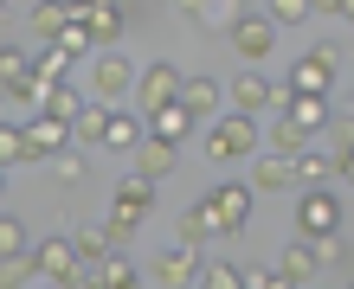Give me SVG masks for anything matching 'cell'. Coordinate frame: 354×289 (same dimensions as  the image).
<instances>
[{
    "label": "cell",
    "instance_id": "7",
    "mask_svg": "<svg viewBox=\"0 0 354 289\" xmlns=\"http://www.w3.org/2000/svg\"><path fill=\"white\" fill-rule=\"evenodd\" d=\"M225 32H232V52L245 58V71H258L264 58H270V46H277V26H270L264 13H232Z\"/></svg>",
    "mask_w": 354,
    "mask_h": 289
},
{
    "label": "cell",
    "instance_id": "16",
    "mask_svg": "<svg viewBox=\"0 0 354 289\" xmlns=\"http://www.w3.org/2000/svg\"><path fill=\"white\" fill-rule=\"evenodd\" d=\"M142 129H149V141H161V148H180V141L194 135V116H187L180 103H174V110H161V116H149V122H142Z\"/></svg>",
    "mask_w": 354,
    "mask_h": 289
},
{
    "label": "cell",
    "instance_id": "46",
    "mask_svg": "<svg viewBox=\"0 0 354 289\" xmlns=\"http://www.w3.org/2000/svg\"><path fill=\"white\" fill-rule=\"evenodd\" d=\"M348 129H354V122H348Z\"/></svg>",
    "mask_w": 354,
    "mask_h": 289
},
{
    "label": "cell",
    "instance_id": "11",
    "mask_svg": "<svg viewBox=\"0 0 354 289\" xmlns=\"http://www.w3.org/2000/svg\"><path fill=\"white\" fill-rule=\"evenodd\" d=\"M19 129H26V161H58V155H71V129H65V122L26 116Z\"/></svg>",
    "mask_w": 354,
    "mask_h": 289
},
{
    "label": "cell",
    "instance_id": "6",
    "mask_svg": "<svg viewBox=\"0 0 354 289\" xmlns=\"http://www.w3.org/2000/svg\"><path fill=\"white\" fill-rule=\"evenodd\" d=\"M32 270L46 277L52 289H77V283H84V263H77V244L71 238H46L32 251Z\"/></svg>",
    "mask_w": 354,
    "mask_h": 289
},
{
    "label": "cell",
    "instance_id": "24",
    "mask_svg": "<svg viewBox=\"0 0 354 289\" xmlns=\"http://www.w3.org/2000/svg\"><path fill=\"white\" fill-rule=\"evenodd\" d=\"M277 277H283V283H297V289H309V277H316V251H309V244H283Z\"/></svg>",
    "mask_w": 354,
    "mask_h": 289
},
{
    "label": "cell",
    "instance_id": "8",
    "mask_svg": "<svg viewBox=\"0 0 354 289\" xmlns=\"http://www.w3.org/2000/svg\"><path fill=\"white\" fill-rule=\"evenodd\" d=\"M129 90H136V65H129V58H116V52H97V65H91V97L103 103V110H116Z\"/></svg>",
    "mask_w": 354,
    "mask_h": 289
},
{
    "label": "cell",
    "instance_id": "5",
    "mask_svg": "<svg viewBox=\"0 0 354 289\" xmlns=\"http://www.w3.org/2000/svg\"><path fill=\"white\" fill-rule=\"evenodd\" d=\"M206 155H213V161H245V155H258V122H252V116H219L213 129H206Z\"/></svg>",
    "mask_w": 354,
    "mask_h": 289
},
{
    "label": "cell",
    "instance_id": "31",
    "mask_svg": "<svg viewBox=\"0 0 354 289\" xmlns=\"http://www.w3.org/2000/svg\"><path fill=\"white\" fill-rule=\"evenodd\" d=\"M200 289H245V263H232V257H219V263H200Z\"/></svg>",
    "mask_w": 354,
    "mask_h": 289
},
{
    "label": "cell",
    "instance_id": "43",
    "mask_svg": "<svg viewBox=\"0 0 354 289\" xmlns=\"http://www.w3.org/2000/svg\"><path fill=\"white\" fill-rule=\"evenodd\" d=\"M0 187H7V174H0Z\"/></svg>",
    "mask_w": 354,
    "mask_h": 289
},
{
    "label": "cell",
    "instance_id": "22",
    "mask_svg": "<svg viewBox=\"0 0 354 289\" xmlns=\"http://www.w3.org/2000/svg\"><path fill=\"white\" fill-rule=\"evenodd\" d=\"M283 116L297 122L303 135H316L322 122H328V97H283Z\"/></svg>",
    "mask_w": 354,
    "mask_h": 289
},
{
    "label": "cell",
    "instance_id": "15",
    "mask_svg": "<svg viewBox=\"0 0 354 289\" xmlns=\"http://www.w3.org/2000/svg\"><path fill=\"white\" fill-rule=\"evenodd\" d=\"M245 187H252V199H258V193H290V187H297V168H290V161H277V155H264Z\"/></svg>",
    "mask_w": 354,
    "mask_h": 289
},
{
    "label": "cell",
    "instance_id": "42",
    "mask_svg": "<svg viewBox=\"0 0 354 289\" xmlns=\"http://www.w3.org/2000/svg\"><path fill=\"white\" fill-rule=\"evenodd\" d=\"M0 103H13V97H7V84H0Z\"/></svg>",
    "mask_w": 354,
    "mask_h": 289
},
{
    "label": "cell",
    "instance_id": "3",
    "mask_svg": "<svg viewBox=\"0 0 354 289\" xmlns=\"http://www.w3.org/2000/svg\"><path fill=\"white\" fill-rule=\"evenodd\" d=\"M206 206H213V238H245V225H252V187L245 180H219Z\"/></svg>",
    "mask_w": 354,
    "mask_h": 289
},
{
    "label": "cell",
    "instance_id": "25",
    "mask_svg": "<svg viewBox=\"0 0 354 289\" xmlns=\"http://www.w3.org/2000/svg\"><path fill=\"white\" fill-rule=\"evenodd\" d=\"M39 116H52V122H65V129H71V122L84 116V97H77L71 84H58V90H46V103H39Z\"/></svg>",
    "mask_w": 354,
    "mask_h": 289
},
{
    "label": "cell",
    "instance_id": "32",
    "mask_svg": "<svg viewBox=\"0 0 354 289\" xmlns=\"http://www.w3.org/2000/svg\"><path fill=\"white\" fill-rule=\"evenodd\" d=\"M13 161H26V129H19V122H7V116H0V174H7Z\"/></svg>",
    "mask_w": 354,
    "mask_h": 289
},
{
    "label": "cell",
    "instance_id": "45",
    "mask_svg": "<svg viewBox=\"0 0 354 289\" xmlns=\"http://www.w3.org/2000/svg\"><path fill=\"white\" fill-rule=\"evenodd\" d=\"M348 289H354V277H348Z\"/></svg>",
    "mask_w": 354,
    "mask_h": 289
},
{
    "label": "cell",
    "instance_id": "10",
    "mask_svg": "<svg viewBox=\"0 0 354 289\" xmlns=\"http://www.w3.org/2000/svg\"><path fill=\"white\" fill-rule=\"evenodd\" d=\"M77 19L91 26V46H97V52H116V39L129 32V7H116V0H97V7H77Z\"/></svg>",
    "mask_w": 354,
    "mask_h": 289
},
{
    "label": "cell",
    "instance_id": "39",
    "mask_svg": "<svg viewBox=\"0 0 354 289\" xmlns=\"http://www.w3.org/2000/svg\"><path fill=\"white\" fill-rule=\"evenodd\" d=\"M52 180H65V187H77V180H84V161H77V155H58V161H52Z\"/></svg>",
    "mask_w": 354,
    "mask_h": 289
},
{
    "label": "cell",
    "instance_id": "30",
    "mask_svg": "<svg viewBox=\"0 0 354 289\" xmlns=\"http://www.w3.org/2000/svg\"><path fill=\"white\" fill-rule=\"evenodd\" d=\"M26 19H32V32L46 39V46H52V39L65 32V19H71V7H58V0H46V7H32Z\"/></svg>",
    "mask_w": 354,
    "mask_h": 289
},
{
    "label": "cell",
    "instance_id": "28",
    "mask_svg": "<svg viewBox=\"0 0 354 289\" xmlns=\"http://www.w3.org/2000/svg\"><path fill=\"white\" fill-rule=\"evenodd\" d=\"M270 26H309L316 19V0H270V7H258Z\"/></svg>",
    "mask_w": 354,
    "mask_h": 289
},
{
    "label": "cell",
    "instance_id": "9",
    "mask_svg": "<svg viewBox=\"0 0 354 289\" xmlns=\"http://www.w3.org/2000/svg\"><path fill=\"white\" fill-rule=\"evenodd\" d=\"M264 110H283V90L270 84L264 71H239V77H232V116H252V122H258Z\"/></svg>",
    "mask_w": 354,
    "mask_h": 289
},
{
    "label": "cell",
    "instance_id": "12",
    "mask_svg": "<svg viewBox=\"0 0 354 289\" xmlns=\"http://www.w3.org/2000/svg\"><path fill=\"white\" fill-rule=\"evenodd\" d=\"M149 206H155V180L129 168V174L116 180V206H110V212H122V219H136V225H142V219H149Z\"/></svg>",
    "mask_w": 354,
    "mask_h": 289
},
{
    "label": "cell",
    "instance_id": "19",
    "mask_svg": "<svg viewBox=\"0 0 354 289\" xmlns=\"http://www.w3.org/2000/svg\"><path fill=\"white\" fill-rule=\"evenodd\" d=\"M194 270H200V257L180 251V244H174L168 257H155V283H161V289H187V283H194Z\"/></svg>",
    "mask_w": 354,
    "mask_h": 289
},
{
    "label": "cell",
    "instance_id": "4",
    "mask_svg": "<svg viewBox=\"0 0 354 289\" xmlns=\"http://www.w3.org/2000/svg\"><path fill=\"white\" fill-rule=\"evenodd\" d=\"M180 77L187 71H174V65H142L136 71V103H142V122H149V116H161V110H174V103H180Z\"/></svg>",
    "mask_w": 354,
    "mask_h": 289
},
{
    "label": "cell",
    "instance_id": "18",
    "mask_svg": "<svg viewBox=\"0 0 354 289\" xmlns=\"http://www.w3.org/2000/svg\"><path fill=\"white\" fill-rule=\"evenodd\" d=\"M206 238H213V206H206V199H194V206H187V212H180V251H206Z\"/></svg>",
    "mask_w": 354,
    "mask_h": 289
},
{
    "label": "cell",
    "instance_id": "35",
    "mask_svg": "<svg viewBox=\"0 0 354 289\" xmlns=\"http://www.w3.org/2000/svg\"><path fill=\"white\" fill-rule=\"evenodd\" d=\"M316 251V270H342V263H354V244L348 238H322V244H309Z\"/></svg>",
    "mask_w": 354,
    "mask_h": 289
},
{
    "label": "cell",
    "instance_id": "37",
    "mask_svg": "<svg viewBox=\"0 0 354 289\" xmlns=\"http://www.w3.org/2000/svg\"><path fill=\"white\" fill-rule=\"evenodd\" d=\"M32 71V58L19 52V46H0V84H19V77Z\"/></svg>",
    "mask_w": 354,
    "mask_h": 289
},
{
    "label": "cell",
    "instance_id": "34",
    "mask_svg": "<svg viewBox=\"0 0 354 289\" xmlns=\"http://www.w3.org/2000/svg\"><path fill=\"white\" fill-rule=\"evenodd\" d=\"M290 168H297V187H322V180H328V174H335V161H328V155H316V148H309L303 161H290Z\"/></svg>",
    "mask_w": 354,
    "mask_h": 289
},
{
    "label": "cell",
    "instance_id": "1",
    "mask_svg": "<svg viewBox=\"0 0 354 289\" xmlns=\"http://www.w3.org/2000/svg\"><path fill=\"white\" fill-rule=\"evenodd\" d=\"M322 238H342V199L328 187H303V199H297V244H322Z\"/></svg>",
    "mask_w": 354,
    "mask_h": 289
},
{
    "label": "cell",
    "instance_id": "20",
    "mask_svg": "<svg viewBox=\"0 0 354 289\" xmlns=\"http://www.w3.org/2000/svg\"><path fill=\"white\" fill-rule=\"evenodd\" d=\"M103 135H110V110H103V103H84V116L71 122V141L77 148H103Z\"/></svg>",
    "mask_w": 354,
    "mask_h": 289
},
{
    "label": "cell",
    "instance_id": "41",
    "mask_svg": "<svg viewBox=\"0 0 354 289\" xmlns=\"http://www.w3.org/2000/svg\"><path fill=\"white\" fill-rule=\"evenodd\" d=\"M328 161H335V174H342L348 187H354V148H348V155H328Z\"/></svg>",
    "mask_w": 354,
    "mask_h": 289
},
{
    "label": "cell",
    "instance_id": "2",
    "mask_svg": "<svg viewBox=\"0 0 354 289\" xmlns=\"http://www.w3.org/2000/svg\"><path fill=\"white\" fill-rule=\"evenodd\" d=\"M335 65H342V46H316V52H303L297 65H290L283 97H328V84H335Z\"/></svg>",
    "mask_w": 354,
    "mask_h": 289
},
{
    "label": "cell",
    "instance_id": "14",
    "mask_svg": "<svg viewBox=\"0 0 354 289\" xmlns=\"http://www.w3.org/2000/svg\"><path fill=\"white\" fill-rule=\"evenodd\" d=\"M180 110L194 116V122H200V116H213V110H219V84H213V77H206V71L180 77Z\"/></svg>",
    "mask_w": 354,
    "mask_h": 289
},
{
    "label": "cell",
    "instance_id": "29",
    "mask_svg": "<svg viewBox=\"0 0 354 289\" xmlns=\"http://www.w3.org/2000/svg\"><path fill=\"white\" fill-rule=\"evenodd\" d=\"M71 244H77V263H84V270H97V263L110 257V238H103V225H84Z\"/></svg>",
    "mask_w": 354,
    "mask_h": 289
},
{
    "label": "cell",
    "instance_id": "44",
    "mask_svg": "<svg viewBox=\"0 0 354 289\" xmlns=\"http://www.w3.org/2000/svg\"><path fill=\"white\" fill-rule=\"evenodd\" d=\"M39 289H52V283H39Z\"/></svg>",
    "mask_w": 354,
    "mask_h": 289
},
{
    "label": "cell",
    "instance_id": "21",
    "mask_svg": "<svg viewBox=\"0 0 354 289\" xmlns=\"http://www.w3.org/2000/svg\"><path fill=\"white\" fill-rule=\"evenodd\" d=\"M270 155H277V161H303L309 155V135L290 116H277V122H270Z\"/></svg>",
    "mask_w": 354,
    "mask_h": 289
},
{
    "label": "cell",
    "instance_id": "23",
    "mask_svg": "<svg viewBox=\"0 0 354 289\" xmlns=\"http://www.w3.org/2000/svg\"><path fill=\"white\" fill-rule=\"evenodd\" d=\"M174 161H180V148H161V141H142V148H136V174H149L155 187H161V180L174 174Z\"/></svg>",
    "mask_w": 354,
    "mask_h": 289
},
{
    "label": "cell",
    "instance_id": "27",
    "mask_svg": "<svg viewBox=\"0 0 354 289\" xmlns=\"http://www.w3.org/2000/svg\"><path fill=\"white\" fill-rule=\"evenodd\" d=\"M52 52H65V58H91L97 46H91V26L77 19V7H71V19H65V32L52 39Z\"/></svg>",
    "mask_w": 354,
    "mask_h": 289
},
{
    "label": "cell",
    "instance_id": "13",
    "mask_svg": "<svg viewBox=\"0 0 354 289\" xmlns=\"http://www.w3.org/2000/svg\"><path fill=\"white\" fill-rule=\"evenodd\" d=\"M77 289H142V270H136L122 251H110L97 270H84V283H77Z\"/></svg>",
    "mask_w": 354,
    "mask_h": 289
},
{
    "label": "cell",
    "instance_id": "38",
    "mask_svg": "<svg viewBox=\"0 0 354 289\" xmlns=\"http://www.w3.org/2000/svg\"><path fill=\"white\" fill-rule=\"evenodd\" d=\"M103 238H110V251H122V244L136 238V219H122V212H110V219H103Z\"/></svg>",
    "mask_w": 354,
    "mask_h": 289
},
{
    "label": "cell",
    "instance_id": "26",
    "mask_svg": "<svg viewBox=\"0 0 354 289\" xmlns=\"http://www.w3.org/2000/svg\"><path fill=\"white\" fill-rule=\"evenodd\" d=\"M65 77H71V58H65V52H52V46H46V52L32 58V84H39V90H58Z\"/></svg>",
    "mask_w": 354,
    "mask_h": 289
},
{
    "label": "cell",
    "instance_id": "33",
    "mask_svg": "<svg viewBox=\"0 0 354 289\" xmlns=\"http://www.w3.org/2000/svg\"><path fill=\"white\" fill-rule=\"evenodd\" d=\"M32 244H26V219H13V212H0V257H26Z\"/></svg>",
    "mask_w": 354,
    "mask_h": 289
},
{
    "label": "cell",
    "instance_id": "40",
    "mask_svg": "<svg viewBox=\"0 0 354 289\" xmlns=\"http://www.w3.org/2000/svg\"><path fill=\"white\" fill-rule=\"evenodd\" d=\"M245 289H297V283H283L277 270H245Z\"/></svg>",
    "mask_w": 354,
    "mask_h": 289
},
{
    "label": "cell",
    "instance_id": "17",
    "mask_svg": "<svg viewBox=\"0 0 354 289\" xmlns=\"http://www.w3.org/2000/svg\"><path fill=\"white\" fill-rule=\"evenodd\" d=\"M142 141H149L142 116H129V110H110V135H103V148H110V155H136Z\"/></svg>",
    "mask_w": 354,
    "mask_h": 289
},
{
    "label": "cell",
    "instance_id": "36",
    "mask_svg": "<svg viewBox=\"0 0 354 289\" xmlns=\"http://www.w3.org/2000/svg\"><path fill=\"white\" fill-rule=\"evenodd\" d=\"M39 270H32V251L26 257H0V289H26Z\"/></svg>",
    "mask_w": 354,
    "mask_h": 289
}]
</instances>
